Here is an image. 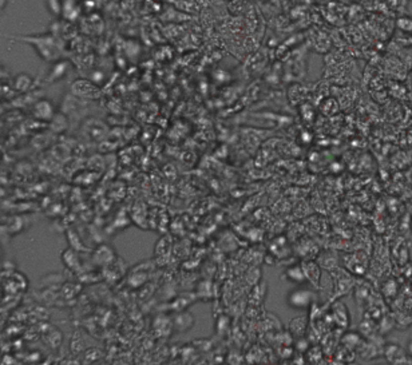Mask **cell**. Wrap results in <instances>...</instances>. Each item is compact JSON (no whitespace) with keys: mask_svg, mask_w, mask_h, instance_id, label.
I'll return each mask as SVG.
<instances>
[{"mask_svg":"<svg viewBox=\"0 0 412 365\" xmlns=\"http://www.w3.org/2000/svg\"><path fill=\"white\" fill-rule=\"evenodd\" d=\"M32 82H34V79H32L28 74H19V75H16L15 79H14V90L19 92L30 91V89H31L32 86Z\"/></svg>","mask_w":412,"mask_h":365,"instance_id":"7","label":"cell"},{"mask_svg":"<svg viewBox=\"0 0 412 365\" xmlns=\"http://www.w3.org/2000/svg\"><path fill=\"white\" fill-rule=\"evenodd\" d=\"M71 94L83 100H95L102 96V91L89 79H77L71 83Z\"/></svg>","mask_w":412,"mask_h":365,"instance_id":"2","label":"cell"},{"mask_svg":"<svg viewBox=\"0 0 412 365\" xmlns=\"http://www.w3.org/2000/svg\"><path fill=\"white\" fill-rule=\"evenodd\" d=\"M70 69H71V65H70L69 62H58V63H55V65L52 66V69H51V73L48 74L47 82H48V83H52V82H56L59 81V79H62V78H65L66 75H67Z\"/></svg>","mask_w":412,"mask_h":365,"instance_id":"5","label":"cell"},{"mask_svg":"<svg viewBox=\"0 0 412 365\" xmlns=\"http://www.w3.org/2000/svg\"><path fill=\"white\" fill-rule=\"evenodd\" d=\"M22 39L24 42L30 43L35 47V50L38 51V54L42 56L44 60H54L58 58V48L55 44V39L50 35H39V36H24Z\"/></svg>","mask_w":412,"mask_h":365,"instance_id":"1","label":"cell"},{"mask_svg":"<svg viewBox=\"0 0 412 365\" xmlns=\"http://www.w3.org/2000/svg\"><path fill=\"white\" fill-rule=\"evenodd\" d=\"M289 328H290V333H292L295 337L303 338L304 337L305 329H307V317H305V316H301V317L293 319Z\"/></svg>","mask_w":412,"mask_h":365,"instance_id":"8","label":"cell"},{"mask_svg":"<svg viewBox=\"0 0 412 365\" xmlns=\"http://www.w3.org/2000/svg\"><path fill=\"white\" fill-rule=\"evenodd\" d=\"M63 261L66 262V265L69 266V269L71 270H78L79 268V260H78L77 254L74 252L73 249H67L63 252Z\"/></svg>","mask_w":412,"mask_h":365,"instance_id":"11","label":"cell"},{"mask_svg":"<svg viewBox=\"0 0 412 365\" xmlns=\"http://www.w3.org/2000/svg\"><path fill=\"white\" fill-rule=\"evenodd\" d=\"M284 274H285L286 280L292 281L295 284H304L305 281H307L303 266H292V268L286 269Z\"/></svg>","mask_w":412,"mask_h":365,"instance_id":"9","label":"cell"},{"mask_svg":"<svg viewBox=\"0 0 412 365\" xmlns=\"http://www.w3.org/2000/svg\"><path fill=\"white\" fill-rule=\"evenodd\" d=\"M34 116L39 120H51L55 116V108L48 99H39L34 104Z\"/></svg>","mask_w":412,"mask_h":365,"instance_id":"4","label":"cell"},{"mask_svg":"<svg viewBox=\"0 0 412 365\" xmlns=\"http://www.w3.org/2000/svg\"><path fill=\"white\" fill-rule=\"evenodd\" d=\"M316 300V294L312 289L299 288L289 293L288 305L293 309H308Z\"/></svg>","mask_w":412,"mask_h":365,"instance_id":"3","label":"cell"},{"mask_svg":"<svg viewBox=\"0 0 412 365\" xmlns=\"http://www.w3.org/2000/svg\"><path fill=\"white\" fill-rule=\"evenodd\" d=\"M2 8H4V0H2Z\"/></svg>","mask_w":412,"mask_h":365,"instance_id":"12","label":"cell"},{"mask_svg":"<svg viewBox=\"0 0 412 365\" xmlns=\"http://www.w3.org/2000/svg\"><path fill=\"white\" fill-rule=\"evenodd\" d=\"M193 324H194V319H193V316L190 313H180L174 320L175 329L180 332H185L190 329L193 327Z\"/></svg>","mask_w":412,"mask_h":365,"instance_id":"10","label":"cell"},{"mask_svg":"<svg viewBox=\"0 0 412 365\" xmlns=\"http://www.w3.org/2000/svg\"><path fill=\"white\" fill-rule=\"evenodd\" d=\"M303 269H304L307 281H311L313 285H317V286H319L320 276H321V272H320L319 266H317L315 262L308 261L303 265Z\"/></svg>","mask_w":412,"mask_h":365,"instance_id":"6","label":"cell"}]
</instances>
